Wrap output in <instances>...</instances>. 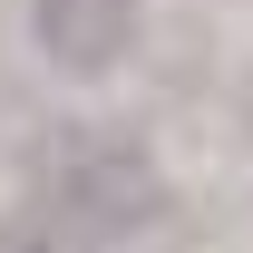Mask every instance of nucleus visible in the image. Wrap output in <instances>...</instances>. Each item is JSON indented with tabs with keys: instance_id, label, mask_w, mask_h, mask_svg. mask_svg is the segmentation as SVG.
<instances>
[{
	"instance_id": "f257e3e1",
	"label": "nucleus",
	"mask_w": 253,
	"mask_h": 253,
	"mask_svg": "<svg viewBox=\"0 0 253 253\" xmlns=\"http://www.w3.org/2000/svg\"><path fill=\"white\" fill-rule=\"evenodd\" d=\"M39 214L68 224L78 244H136L166 224V166L136 126H68L39 166Z\"/></svg>"
},
{
	"instance_id": "f03ea898",
	"label": "nucleus",
	"mask_w": 253,
	"mask_h": 253,
	"mask_svg": "<svg viewBox=\"0 0 253 253\" xmlns=\"http://www.w3.org/2000/svg\"><path fill=\"white\" fill-rule=\"evenodd\" d=\"M136 30H146V0H30V49L68 88L117 78L136 59Z\"/></svg>"
},
{
	"instance_id": "7ed1b4c3",
	"label": "nucleus",
	"mask_w": 253,
	"mask_h": 253,
	"mask_svg": "<svg viewBox=\"0 0 253 253\" xmlns=\"http://www.w3.org/2000/svg\"><path fill=\"white\" fill-rule=\"evenodd\" d=\"M0 253H97V244H78L68 224H49V214H39V205H30V214H20V224H0Z\"/></svg>"
},
{
	"instance_id": "20e7f679",
	"label": "nucleus",
	"mask_w": 253,
	"mask_h": 253,
	"mask_svg": "<svg viewBox=\"0 0 253 253\" xmlns=\"http://www.w3.org/2000/svg\"><path fill=\"white\" fill-rule=\"evenodd\" d=\"M244 136H253V78H244Z\"/></svg>"
}]
</instances>
